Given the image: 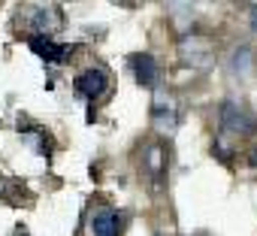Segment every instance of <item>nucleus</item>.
Wrapping results in <instances>:
<instances>
[{
  "instance_id": "nucleus-1",
  "label": "nucleus",
  "mask_w": 257,
  "mask_h": 236,
  "mask_svg": "<svg viewBox=\"0 0 257 236\" xmlns=\"http://www.w3.org/2000/svg\"><path fill=\"white\" fill-rule=\"evenodd\" d=\"M221 131L233 134V137H254L257 134V118L248 106H242L236 100H227V103H221Z\"/></svg>"
},
{
  "instance_id": "nucleus-2",
  "label": "nucleus",
  "mask_w": 257,
  "mask_h": 236,
  "mask_svg": "<svg viewBox=\"0 0 257 236\" xmlns=\"http://www.w3.org/2000/svg\"><path fill=\"white\" fill-rule=\"evenodd\" d=\"M106 88H109V76H106L100 67H88V70H82V73L76 76V91H79L82 97H88L91 103L100 100V97L106 94Z\"/></svg>"
},
{
  "instance_id": "nucleus-3",
  "label": "nucleus",
  "mask_w": 257,
  "mask_h": 236,
  "mask_svg": "<svg viewBox=\"0 0 257 236\" xmlns=\"http://www.w3.org/2000/svg\"><path fill=\"white\" fill-rule=\"evenodd\" d=\"M31 52H37L46 64H64L73 55V46H61L52 37H31Z\"/></svg>"
},
{
  "instance_id": "nucleus-4",
  "label": "nucleus",
  "mask_w": 257,
  "mask_h": 236,
  "mask_svg": "<svg viewBox=\"0 0 257 236\" xmlns=\"http://www.w3.org/2000/svg\"><path fill=\"white\" fill-rule=\"evenodd\" d=\"M91 233L94 236H121V215L109 206L94 209L91 215Z\"/></svg>"
},
{
  "instance_id": "nucleus-5",
  "label": "nucleus",
  "mask_w": 257,
  "mask_h": 236,
  "mask_svg": "<svg viewBox=\"0 0 257 236\" xmlns=\"http://www.w3.org/2000/svg\"><path fill=\"white\" fill-rule=\"evenodd\" d=\"M61 7H31V28L37 34H52L61 28Z\"/></svg>"
},
{
  "instance_id": "nucleus-6",
  "label": "nucleus",
  "mask_w": 257,
  "mask_h": 236,
  "mask_svg": "<svg viewBox=\"0 0 257 236\" xmlns=\"http://www.w3.org/2000/svg\"><path fill=\"white\" fill-rule=\"evenodd\" d=\"M131 67H134V76H137V82L140 85H146V88H152L155 82H158V64H155V58L152 55H134L131 58Z\"/></svg>"
},
{
  "instance_id": "nucleus-7",
  "label": "nucleus",
  "mask_w": 257,
  "mask_h": 236,
  "mask_svg": "<svg viewBox=\"0 0 257 236\" xmlns=\"http://www.w3.org/2000/svg\"><path fill=\"white\" fill-rule=\"evenodd\" d=\"M152 115H155V125H158L161 131H167V134H170V131L176 128V106H173L170 100L164 103V97H158V100H155V106H152Z\"/></svg>"
},
{
  "instance_id": "nucleus-8",
  "label": "nucleus",
  "mask_w": 257,
  "mask_h": 236,
  "mask_svg": "<svg viewBox=\"0 0 257 236\" xmlns=\"http://www.w3.org/2000/svg\"><path fill=\"white\" fill-rule=\"evenodd\" d=\"M146 164H149V170H152L155 179H164V173H167V155H164L161 146H152L146 152Z\"/></svg>"
},
{
  "instance_id": "nucleus-9",
  "label": "nucleus",
  "mask_w": 257,
  "mask_h": 236,
  "mask_svg": "<svg viewBox=\"0 0 257 236\" xmlns=\"http://www.w3.org/2000/svg\"><path fill=\"white\" fill-rule=\"evenodd\" d=\"M233 58H236V61H233V67H236V70H251V67H254V52H251L248 46H242Z\"/></svg>"
},
{
  "instance_id": "nucleus-10",
  "label": "nucleus",
  "mask_w": 257,
  "mask_h": 236,
  "mask_svg": "<svg viewBox=\"0 0 257 236\" xmlns=\"http://www.w3.org/2000/svg\"><path fill=\"white\" fill-rule=\"evenodd\" d=\"M251 28L257 31V7H251Z\"/></svg>"
},
{
  "instance_id": "nucleus-11",
  "label": "nucleus",
  "mask_w": 257,
  "mask_h": 236,
  "mask_svg": "<svg viewBox=\"0 0 257 236\" xmlns=\"http://www.w3.org/2000/svg\"><path fill=\"white\" fill-rule=\"evenodd\" d=\"M16 236H31V233H28L25 227H19V230H16Z\"/></svg>"
},
{
  "instance_id": "nucleus-12",
  "label": "nucleus",
  "mask_w": 257,
  "mask_h": 236,
  "mask_svg": "<svg viewBox=\"0 0 257 236\" xmlns=\"http://www.w3.org/2000/svg\"><path fill=\"white\" fill-rule=\"evenodd\" d=\"M158 236H167V233H158Z\"/></svg>"
}]
</instances>
